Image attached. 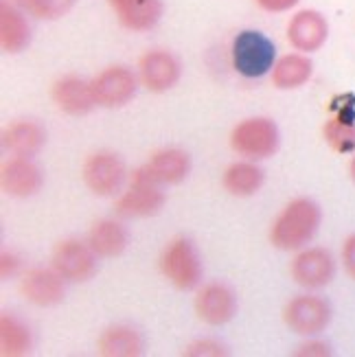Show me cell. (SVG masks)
Wrapping results in <instances>:
<instances>
[{
  "label": "cell",
  "mask_w": 355,
  "mask_h": 357,
  "mask_svg": "<svg viewBox=\"0 0 355 357\" xmlns=\"http://www.w3.org/2000/svg\"><path fill=\"white\" fill-rule=\"evenodd\" d=\"M33 351V333L15 314H0V353L5 357H22Z\"/></svg>",
  "instance_id": "25"
},
{
  "label": "cell",
  "mask_w": 355,
  "mask_h": 357,
  "mask_svg": "<svg viewBox=\"0 0 355 357\" xmlns=\"http://www.w3.org/2000/svg\"><path fill=\"white\" fill-rule=\"evenodd\" d=\"M143 167L156 182H160L163 186L167 184L172 186L189 178L191 156H189V151H184L180 147H165V149L153 151Z\"/></svg>",
  "instance_id": "20"
},
{
  "label": "cell",
  "mask_w": 355,
  "mask_h": 357,
  "mask_svg": "<svg viewBox=\"0 0 355 357\" xmlns=\"http://www.w3.org/2000/svg\"><path fill=\"white\" fill-rule=\"evenodd\" d=\"M349 178H351V182L355 184V153H351V160H349Z\"/></svg>",
  "instance_id": "33"
},
{
  "label": "cell",
  "mask_w": 355,
  "mask_h": 357,
  "mask_svg": "<svg viewBox=\"0 0 355 357\" xmlns=\"http://www.w3.org/2000/svg\"><path fill=\"white\" fill-rule=\"evenodd\" d=\"M82 180L90 193L99 197L121 195L128 182V167L116 151L99 149L86 156L82 165Z\"/></svg>",
  "instance_id": "6"
},
{
  "label": "cell",
  "mask_w": 355,
  "mask_h": 357,
  "mask_svg": "<svg viewBox=\"0 0 355 357\" xmlns=\"http://www.w3.org/2000/svg\"><path fill=\"white\" fill-rule=\"evenodd\" d=\"M86 241L90 243L92 250L97 252L99 259H114L128 250L130 232L119 220L105 217V220H99L90 226Z\"/></svg>",
  "instance_id": "22"
},
{
  "label": "cell",
  "mask_w": 355,
  "mask_h": 357,
  "mask_svg": "<svg viewBox=\"0 0 355 357\" xmlns=\"http://www.w3.org/2000/svg\"><path fill=\"white\" fill-rule=\"evenodd\" d=\"M294 355H301V357H327V355H333L331 347L327 342H322V340H310V342H305L299 347V351H294Z\"/></svg>",
  "instance_id": "30"
},
{
  "label": "cell",
  "mask_w": 355,
  "mask_h": 357,
  "mask_svg": "<svg viewBox=\"0 0 355 357\" xmlns=\"http://www.w3.org/2000/svg\"><path fill=\"white\" fill-rule=\"evenodd\" d=\"M0 184H3V191L7 195L27 199L42 191L44 176L42 169L33 162V158L11 156L0 169Z\"/></svg>",
  "instance_id": "15"
},
{
  "label": "cell",
  "mask_w": 355,
  "mask_h": 357,
  "mask_svg": "<svg viewBox=\"0 0 355 357\" xmlns=\"http://www.w3.org/2000/svg\"><path fill=\"white\" fill-rule=\"evenodd\" d=\"M51 266L66 278L68 283H88L99 270V257L88 241L64 239L53 248Z\"/></svg>",
  "instance_id": "10"
},
{
  "label": "cell",
  "mask_w": 355,
  "mask_h": 357,
  "mask_svg": "<svg viewBox=\"0 0 355 357\" xmlns=\"http://www.w3.org/2000/svg\"><path fill=\"white\" fill-rule=\"evenodd\" d=\"M333 320V307L325 296L318 294H301V296L289 298L283 307V322L289 331L303 337H316Z\"/></svg>",
  "instance_id": "7"
},
{
  "label": "cell",
  "mask_w": 355,
  "mask_h": 357,
  "mask_svg": "<svg viewBox=\"0 0 355 357\" xmlns=\"http://www.w3.org/2000/svg\"><path fill=\"white\" fill-rule=\"evenodd\" d=\"M167 195L163 191V184L153 180L145 167L136 169L130 178L126 191L114 202V213L123 220H145V217L158 215L165 206Z\"/></svg>",
  "instance_id": "5"
},
{
  "label": "cell",
  "mask_w": 355,
  "mask_h": 357,
  "mask_svg": "<svg viewBox=\"0 0 355 357\" xmlns=\"http://www.w3.org/2000/svg\"><path fill=\"white\" fill-rule=\"evenodd\" d=\"M322 138L335 153H355V116L333 112L322 126Z\"/></svg>",
  "instance_id": "26"
},
{
  "label": "cell",
  "mask_w": 355,
  "mask_h": 357,
  "mask_svg": "<svg viewBox=\"0 0 355 357\" xmlns=\"http://www.w3.org/2000/svg\"><path fill=\"white\" fill-rule=\"evenodd\" d=\"M230 147L241 158H248L255 162L272 158L281 147L279 126L268 116L243 119L230 132Z\"/></svg>",
  "instance_id": "3"
},
{
  "label": "cell",
  "mask_w": 355,
  "mask_h": 357,
  "mask_svg": "<svg viewBox=\"0 0 355 357\" xmlns=\"http://www.w3.org/2000/svg\"><path fill=\"white\" fill-rule=\"evenodd\" d=\"M314 75V61L307 53H287L276 59L272 68V86L276 90H299Z\"/></svg>",
  "instance_id": "23"
},
{
  "label": "cell",
  "mask_w": 355,
  "mask_h": 357,
  "mask_svg": "<svg viewBox=\"0 0 355 357\" xmlns=\"http://www.w3.org/2000/svg\"><path fill=\"white\" fill-rule=\"evenodd\" d=\"M97 353L103 357H141L145 340L132 324H110L97 340Z\"/></svg>",
  "instance_id": "21"
},
{
  "label": "cell",
  "mask_w": 355,
  "mask_h": 357,
  "mask_svg": "<svg viewBox=\"0 0 355 357\" xmlns=\"http://www.w3.org/2000/svg\"><path fill=\"white\" fill-rule=\"evenodd\" d=\"M259 9H264L268 13H287L294 7H299L301 0H255Z\"/></svg>",
  "instance_id": "31"
},
{
  "label": "cell",
  "mask_w": 355,
  "mask_h": 357,
  "mask_svg": "<svg viewBox=\"0 0 355 357\" xmlns=\"http://www.w3.org/2000/svg\"><path fill=\"white\" fill-rule=\"evenodd\" d=\"M322 208L312 197H294L274 217L270 226V243L281 252H299L318 235Z\"/></svg>",
  "instance_id": "1"
},
{
  "label": "cell",
  "mask_w": 355,
  "mask_h": 357,
  "mask_svg": "<svg viewBox=\"0 0 355 357\" xmlns=\"http://www.w3.org/2000/svg\"><path fill=\"white\" fill-rule=\"evenodd\" d=\"M51 99L59 112L70 116H84L92 112V107H97L90 82L82 79L77 75L59 77L51 86Z\"/></svg>",
  "instance_id": "16"
},
{
  "label": "cell",
  "mask_w": 355,
  "mask_h": 357,
  "mask_svg": "<svg viewBox=\"0 0 355 357\" xmlns=\"http://www.w3.org/2000/svg\"><path fill=\"white\" fill-rule=\"evenodd\" d=\"M264 169H261L255 160H237L226 172L222 174V186L228 195L233 197H252L261 191L264 186Z\"/></svg>",
  "instance_id": "24"
},
{
  "label": "cell",
  "mask_w": 355,
  "mask_h": 357,
  "mask_svg": "<svg viewBox=\"0 0 355 357\" xmlns=\"http://www.w3.org/2000/svg\"><path fill=\"white\" fill-rule=\"evenodd\" d=\"M338 272L335 257L322 245H307L289 263V276L303 289H322L333 283Z\"/></svg>",
  "instance_id": "8"
},
{
  "label": "cell",
  "mask_w": 355,
  "mask_h": 357,
  "mask_svg": "<svg viewBox=\"0 0 355 357\" xmlns=\"http://www.w3.org/2000/svg\"><path fill=\"white\" fill-rule=\"evenodd\" d=\"M182 355H187V357H222V355H228V349L222 342H218V340H197V342H191L187 349H184Z\"/></svg>",
  "instance_id": "28"
},
{
  "label": "cell",
  "mask_w": 355,
  "mask_h": 357,
  "mask_svg": "<svg viewBox=\"0 0 355 357\" xmlns=\"http://www.w3.org/2000/svg\"><path fill=\"white\" fill-rule=\"evenodd\" d=\"M331 26L325 13L318 9H301L287 22V42L299 53H318L327 44Z\"/></svg>",
  "instance_id": "12"
},
{
  "label": "cell",
  "mask_w": 355,
  "mask_h": 357,
  "mask_svg": "<svg viewBox=\"0 0 355 357\" xmlns=\"http://www.w3.org/2000/svg\"><path fill=\"white\" fill-rule=\"evenodd\" d=\"M279 53L274 40L259 29H241L230 44V61L243 79H261L272 73Z\"/></svg>",
  "instance_id": "2"
},
{
  "label": "cell",
  "mask_w": 355,
  "mask_h": 357,
  "mask_svg": "<svg viewBox=\"0 0 355 357\" xmlns=\"http://www.w3.org/2000/svg\"><path fill=\"white\" fill-rule=\"evenodd\" d=\"M31 24L27 11L13 0L0 3V46L7 55H20L31 46Z\"/></svg>",
  "instance_id": "18"
},
{
  "label": "cell",
  "mask_w": 355,
  "mask_h": 357,
  "mask_svg": "<svg viewBox=\"0 0 355 357\" xmlns=\"http://www.w3.org/2000/svg\"><path fill=\"white\" fill-rule=\"evenodd\" d=\"M92 95L99 107L105 110H116V107L128 105L138 92L141 77H138L130 66H107L99 75L90 79Z\"/></svg>",
  "instance_id": "9"
},
{
  "label": "cell",
  "mask_w": 355,
  "mask_h": 357,
  "mask_svg": "<svg viewBox=\"0 0 355 357\" xmlns=\"http://www.w3.org/2000/svg\"><path fill=\"white\" fill-rule=\"evenodd\" d=\"M239 309V301L235 289L213 281V283H204L202 287H197L195 294V314L204 324H211V327H224L230 320L237 316Z\"/></svg>",
  "instance_id": "11"
},
{
  "label": "cell",
  "mask_w": 355,
  "mask_h": 357,
  "mask_svg": "<svg viewBox=\"0 0 355 357\" xmlns=\"http://www.w3.org/2000/svg\"><path fill=\"white\" fill-rule=\"evenodd\" d=\"M46 128L36 119H18L7 126L3 134V145L11 156L33 158L46 145Z\"/></svg>",
  "instance_id": "19"
},
{
  "label": "cell",
  "mask_w": 355,
  "mask_h": 357,
  "mask_svg": "<svg viewBox=\"0 0 355 357\" xmlns=\"http://www.w3.org/2000/svg\"><path fill=\"white\" fill-rule=\"evenodd\" d=\"M160 270L165 278L180 291L199 287L204 276L202 257L195 243L187 237H174L160 255Z\"/></svg>",
  "instance_id": "4"
},
{
  "label": "cell",
  "mask_w": 355,
  "mask_h": 357,
  "mask_svg": "<svg viewBox=\"0 0 355 357\" xmlns=\"http://www.w3.org/2000/svg\"><path fill=\"white\" fill-rule=\"evenodd\" d=\"M18 270H20V259L11 252H3V257H0V274H3V278L18 274Z\"/></svg>",
  "instance_id": "32"
},
{
  "label": "cell",
  "mask_w": 355,
  "mask_h": 357,
  "mask_svg": "<svg viewBox=\"0 0 355 357\" xmlns=\"http://www.w3.org/2000/svg\"><path fill=\"white\" fill-rule=\"evenodd\" d=\"M66 278L61 276L53 266L51 268H33L29 270L22 281V296L36 307H55L66 298Z\"/></svg>",
  "instance_id": "14"
},
{
  "label": "cell",
  "mask_w": 355,
  "mask_h": 357,
  "mask_svg": "<svg viewBox=\"0 0 355 357\" xmlns=\"http://www.w3.org/2000/svg\"><path fill=\"white\" fill-rule=\"evenodd\" d=\"M138 77L149 92L163 95V92H169L178 86L182 77V64L172 51L151 49L138 61Z\"/></svg>",
  "instance_id": "13"
},
{
  "label": "cell",
  "mask_w": 355,
  "mask_h": 357,
  "mask_svg": "<svg viewBox=\"0 0 355 357\" xmlns=\"http://www.w3.org/2000/svg\"><path fill=\"white\" fill-rule=\"evenodd\" d=\"M116 22L134 31V33H145L151 31L165 13V3L163 0H107Z\"/></svg>",
  "instance_id": "17"
},
{
  "label": "cell",
  "mask_w": 355,
  "mask_h": 357,
  "mask_svg": "<svg viewBox=\"0 0 355 357\" xmlns=\"http://www.w3.org/2000/svg\"><path fill=\"white\" fill-rule=\"evenodd\" d=\"M75 5H77V0H36V3L27 9V13L33 15L38 20L53 22L68 15Z\"/></svg>",
  "instance_id": "27"
},
{
  "label": "cell",
  "mask_w": 355,
  "mask_h": 357,
  "mask_svg": "<svg viewBox=\"0 0 355 357\" xmlns=\"http://www.w3.org/2000/svg\"><path fill=\"white\" fill-rule=\"evenodd\" d=\"M340 261H342V268H345L347 276L351 281H355V232L342 241Z\"/></svg>",
  "instance_id": "29"
}]
</instances>
